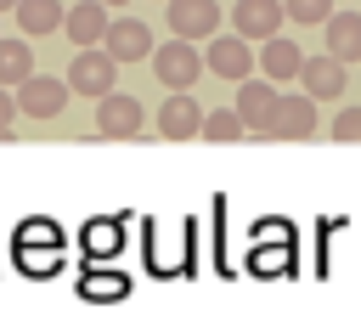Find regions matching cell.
Masks as SVG:
<instances>
[{
	"label": "cell",
	"mask_w": 361,
	"mask_h": 316,
	"mask_svg": "<svg viewBox=\"0 0 361 316\" xmlns=\"http://www.w3.org/2000/svg\"><path fill=\"white\" fill-rule=\"evenodd\" d=\"M34 73V51H28V40H0V85H23Z\"/></svg>",
	"instance_id": "obj_20"
},
{
	"label": "cell",
	"mask_w": 361,
	"mask_h": 316,
	"mask_svg": "<svg viewBox=\"0 0 361 316\" xmlns=\"http://www.w3.org/2000/svg\"><path fill=\"white\" fill-rule=\"evenodd\" d=\"M164 17H169V28L180 34V40H209V34H220V6L214 0H164Z\"/></svg>",
	"instance_id": "obj_7"
},
{
	"label": "cell",
	"mask_w": 361,
	"mask_h": 316,
	"mask_svg": "<svg viewBox=\"0 0 361 316\" xmlns=\"http://www.w3.org/2000/svg\"><path fill=\"white\" fill-rule=\"evenodd\" d=\"M299 85H305V96H316V102H338L344 96V62L327 51V56H305L299 62Z\"/></svg>",
	"instance_id": "obj_12"
},
{
	"label": "cell",
	"mask_w": 361,
	"mask_h": 316,
	"mask_svg": "<svg viewBox=\"0 0 361 316\" xmlns=\"http://www.w3.org/2000/svg\"><path fill=\"white\" fill-rule=\"evenodd\" d=\"M107 23H113V17H107V6H102V0H79V6L62 17V34H68L73 45H102Z\"/></svg>",
	"instance_id": "obj_15"
},
{
	"label": "cell",
	"mask_w": 361,
	"mask_h": 316,
	"mask_svg": "<svg viewBox=\"0 0 361 316\" xmlns=\"http://www.w3.org/2000/svg\"><path fill=\"white\" fill-rule=\"evenodd\" d=\"M113 79H118V62H113L107 45H79V56L68 62V90H79V96L102 102L113 90Z\"/></svg>",
	"instance_id": "obj_2"
},
{
	"label": "cell",
	"mask_w": 361,
	"mask_h": 316,
	"mask_svg": "<svg viewBox=\"0 0 361 316\" xmlns=\"http://www.w3.org/2000/svg\"><path fill=\"white\" fill-rule=\"evenodd\" d=\"M282 11H288V23L316 28V23H327V17H333V0H282Z\"/></svg>",
	"instance_id": "obj_22"
},
{
	"label": "cell",
	"mask_w": 361,
	"mask_h": 316,
	"mask_svg": "<svg viewBox=\"0 0 361 316\" xmlns=\"http://www.w3.org/2000/svg\"><path fill=\"white\" fill-rule=\"evenodd\" d=\"M102 45L113 51V62H118V68H124V62L152 56V34H147V23H141V17H113V23H107V34H102Z\"/></svg>",
	"instance_id": "obj_10"
},
{
	"label": "cell",
	"mask_w": 361,
	"mask_h": 316,
	"mask_svg": "<svg viewBox=\"0 0 361 316\" xmlns=\"http://www.w3.org/2000/svg\"><path fill=\"white\" fill-rule=\"evenodd\" d=\"M102 6H107V11H113V6H124V0H102Z\"/></svg>",
	"instance_id": "obj_25"
},
{
	"label": "cell",
	"mask_w": 361,
	"mask_h": 316,
	"mask_svg": "<svg viewBox=\"0 0 361 316\" xmlns=\"http://www.w3.org/2000/svg\"><path fill=\"white\" fill-rule=\"evenodd\" d=\"M11 254H17V265H23L28 276H51L56 260H62V231H56L51 220H28V226H17Z\"/></svg>",
	"instance_id": "obj_1"
},
{
	"label": "cell",
	"mask_w": 361,
	"mask_h": 316,
	"mask_svg": "<svg viewBox=\"0 0 361 316\" xmlns=\"http://www.w3.org/2000/svg\"><path fill=\"white\" fill-rule=\"evenodd\" d=\"M248 124H243V113L237 107H214V113H203V130L197 135H209V141H237Z\"/></svg>",
	"instance_id": "obj_21"
},
{
	"label": "cell",
	"mask_w": 361,
	"mask_h": 316,
	"mask_svg": "<svg viewBox=\"0 0 361 316\" xmlns=\"http://www.w3.org/2000/svg\"><path fill=\"white\" fill-rule=\"evenodd\" d=\"M282 23H288L282 0H237V6H231V28H237L243 40H271Z\"/></svg>",
	"instance_id": "obj_11"
},
{
	"label": "cell",
	"mask_w": 361,
	"mask_h": 316,
	"mask_svg": "<svg viewBox=\"0 0 361 316\" xmlns=\"http://www.w3.org/2000/svg\"><path fill=\"white\" fill-rule=\"evenodd\" d=\"M152 73H158L169 90H192V85H197V73H203V56L192 51V40H180V34H175L169 45H158V51H152Z\"/></svg>",
	"instance_id": "obj_3"
},
{
	"label": "cell",
	"mask_w": 361,
	"mask_h": 316,
	"mask_svg": "<svg viewBox=\"0 0 361 316\" xmlns=\"http://www.w3.org/2000/svg\"><path fill=\"white\" fill-rule=\"evenodd\" d=\"M79 293L96 299V305H118V299L130 293V276H124V271H85V276H79Z\"/></svg>",
	"instance_id": "obj_19"
},
{
	"label": "cell",
	"mask_w": 361,
	"mask_h": 316,
	"mask_svg": "<svg viewBox=\"0 0 361 316\" xmlns=\"http://www.w3.org/2000/svg\"><path fill=\"white\" fill-rule=\"evenodd\" d=\"M11 6H17V0H0V11H11Z\"/></svg>",
	"instance_id": "obj_26"
},
{
	"label": "cell",
	"mask_w": 361,
	"mask_h": 316,
	"mask_svg": "<svg viewBox=\"0 0 361 316\" xmlns=\"http://www.w3.org/2000/svg\"><path fill=\"white\" fill-rule=\"evenodd\" d=\"M203 130V102L192 96V90H169V102L158 107V135H169V141H192Z\"/></svg>",
	"instance_id": "obj_9"
},
{
	"label": "cell",
	"mask_w": 361,
	"mask_h": 316,
	"mask_svg": "<svg viewBox=\"0 0 361 316\" xmlns=\"http://www.w3.org/2000/svg\"><path fill=\"white\" fill-rule=\"evenodd\" d=\"M124 220H85V231H79V243H85V254L90 260H113L124 243Z\"/></svg>",
	"instance_id": "obj_18"
},
{
	"label": "cell",
	"mask_w": 361,
	"mask_h": 316,
	"mask_svg": "<svg viewBox=\"0 0 361 316\" xmlns=\"http://www.w3.org/2000/svg\"><path fill=\"white\" fill-rule=\"evenodd\" d=\"M299 62H305V51H299L293 40H282V34L259 40V56H254V68H259L271 85H282V79H299Z\"/></svg>",
	"instance_id": "obj_14"
},
{
	"label": "cell",
	"mask_w": 361,
	"mask_h": 316,
	"mask_svg": "<svg viewBox=\"0 0 361 316\" xmlns=\"http://www.w3.org/2000/svg\"><path fill=\"white\" fill-rule=\"evenodd\" d=\"M96 130H102V135H113V141H130V135H141V130H147V113H141V102H135V96L107 90V96H102V107H96Z\"/></svg>",
	"instance_id": "obj_8"
},
{
	"label": "cell",
	"mask_w": 361,
	"mask_h": 316,
	"mask_svg": "<svg viewBox=\"0 0 361 316\" xmlns=\"http://www.w3.org/2000/svg\"><path fill=\"white\" fill-rule=\"evenodd\" d=\"M158 6H164V0H158Z\"/></svg>",
	"instance_id": "obj_27"
},
{
	"label": "cell",
	"mask_w": 361,
	"mask_h": 316,
	"mask_svg": "<svg viewBox=\"0 0 361 316\" xmlns=\"http://www.w3.org/2000/svg\"><path fill=\"white\" fill-rule=\"evenodd\" d=\"M322 34H327V51L338 62H361V11H333L322 23Z\"/></svg>",
	"instance_id": "obj_16"
},
{
	"label": "cell",
	"mask_w": 361,
	"mask_h": 316,
	"mask_svg": "<svg viewBox=\"0 0 361 316\" xmlns=\"http://www.w3.org/2000/svg\"><path fill=\"white\" fill-rule=\"evenodd\" d=\"M17 113H28V119H56L62 107H68V79H51V73H28L17 90Z\"/></svg>",
	"instance_id": "obj_5"
},
{
	"label": "cell",
	"mask_w": 361,
	"mask_h": 316,
	"mask_svg": "<svg viewBox=\"0 0 361 316\" xmlns=\"http://www.w3.org/2000/svg\"><path fill=\"white\" fill-rule=\"evenodd\" d=\"M271 135L276 141H305V135H316V96H282L276 102V119H271Z\"/></svg>",
	"instance_id": "obj_13"
},
{
	"label": "cell",
	"mask_w": 361,
	"mask_h": 316,
	"mask_svg": "<svg viewBox=\"0 0 361 316\" xmlns=\"http://www.w3.org/2000/svg\"><path fill=\"white\" fill-rule=\"evenodd\" d=\"M11 11H17V23H23V34H34V40H39V34H56L62 17H68L56 0H17Z\"/></svg>",
	"instance_id": "obj_17"
},
{
	"label": "cell",
	"mask_w": 361,
	"mask_h": 316,
	"mask_svg": "<svg viewBox=\"0 0 361 316\" xmlns=\"http://www.w3.org/2000/svg\"><path fill=\"white\" fill-rule=\"evenodd\" d=\"M276 85L259 73H248V79H237V113H243V124H248V135H271V119H276Z\"/></svg>",
	"instance_id": "obj_4"
},
{
	"label": "cell",
	"mask_w": 361,
	"mask_h": 316,
	"mask_svg": "<svg viewBox=\"0 0 361 316\" xmlns=\"http://www.w3.org/2000/svg\"><path fill=\"white\" fill-rule=\"evenodd\" d=\"M203 68L237 85V79H248V73H254V51H248V40H243V34H209Z\"/></svg>",
	"instance_id": "obj_6"
},
{
	"label": "cell",
	"mask_w": 361,
	"mask_h": 316,
	"mask_svg": "<svg viewBox=\"0 0 361 316\" xmlns=\"http://www.w3.org/2000/svg\"><path fill=\"white\" fill-rule=\"evenodd\" d=\"M11 119H17V96H11V85H0V141L11 135Z\"/></svg>",
	"instance_id": "obj_24"
},
{
	"label": "cell",
	"mask_w": 361,
	"mask_h": 316,
	"mask_svg": "<svg viewBox=\"0 0 361 316\" xmlns=\"http://www.w3.org/2000/svg\"><path fill=\"white\" fill-rule=\"evenodd\" d=\"M333 135H338V141H361V107H344V113L333 119Z\"/></svg>",
	"instance_id": "obj_23"
}]
</instances>
